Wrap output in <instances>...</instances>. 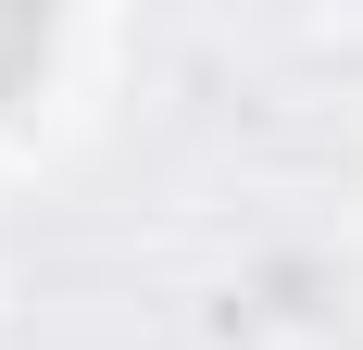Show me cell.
Returning a JSON list of instances; mask_svg holds the SVG:
<instances>
[{
    "instance_id": "1",
    "label": "cell",
    "mask_w": 363,
    "mask_h": 350,
    "mask_svg": "<svg viewBox=\"0 0 363 350\" xmlns=\"http://www.w3.org/2000/svg\"><path fill=\"white\" fill-rule=\"evenodd\" d=\"M38 50H50V13H38V0H0V101L38 75Z\"/></svg>"
}]
</instances>
